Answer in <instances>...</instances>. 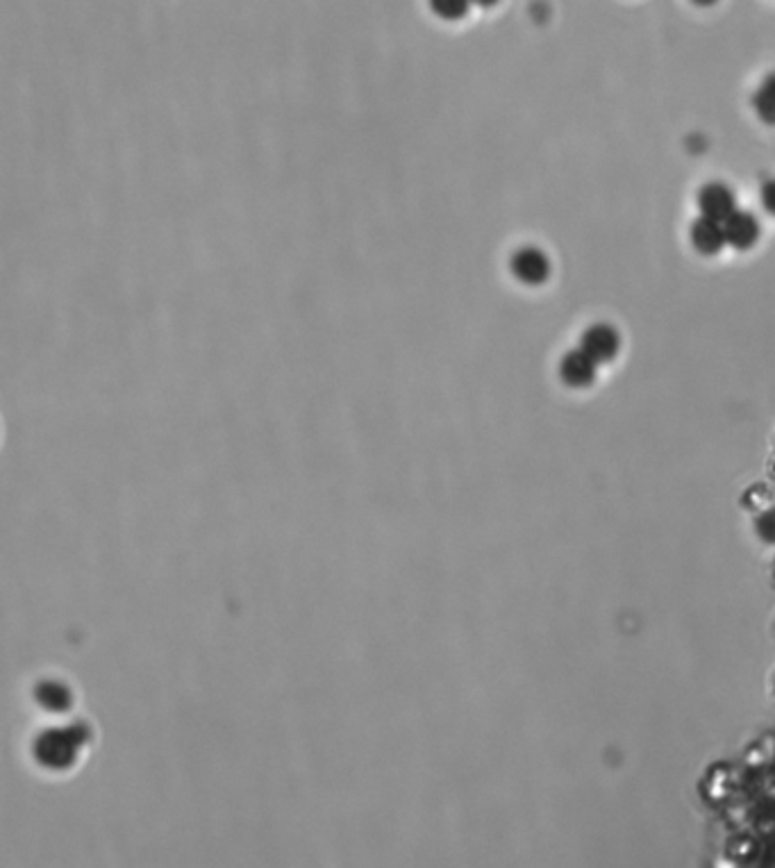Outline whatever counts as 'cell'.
Wrapping results in <instances>:
<instances>
[{"mask_svg":"<svg viewBox=\"0 0 775 868\" xmlns=\"http://www.w3.org/2000/svg\"><path fill=\"white\" fill-rule=\"evenodd\" d=\"M753 110L757 119L766 125H775V71L760 82L753 94Z\"/></svg>","mask_w":775,"mask_h":868,"instance_id":"7","label":"cell"},{"mask_svg":"<svg viewBox=\"0 0 775 868\" xmlns=\"http://www.w3.org/2000/svg\"><path fill=\"white\" fill-rule=\"evenodd\" d=\"M760 203L764 207L766 214L775 216V178L766 180L762 189H760Z\"/></svg>","mask_w":775,"mask_h":868,"instance_id":"8","label":"cell"},{"mask_svg":"<svg viewBox=\"0 0 775 868\" xmlns=\"http://www.w3.org/2000/svg\"><path fill=\"white\" fill-rule=\"evenodd\" d=\"M689 244L698 255H703V257L719 255L723 246H728V241H725L723 223H716L712 219H705V216H698V219L691 223V228H689Z\"/></svg>","mask_w":775,"mask_h":868,"instance_id":"6","label":"cell"},{"mask_svg":"<svg viewBox=\"0 0 775 868\" xmlns=\"http://www.w3.org/2000/svg\"><path fill=\"white\" fill-rule=\"evenodd\" d=\"M696 203H698L700 216H705V219H712L716 223H725L732 214L739 210L735 189H732L730 185H725V182H721V180H712V182H707V185L700 187L698 196H696Z\"/></svg>","mask_w":775,"mask_h":868,"instance_id":"3","label":"cell"},{"mask_svg":"<svg viewBox=\"0 0 775 868\" xmlns=\"http://www.w3.org/2000/svg\"><path fill=\"white\" fill-rule=\"evenodd\" d=\"M557 373H560V380L566 387L587 389L596 382L598 364L578 348V350H569V353L562 357Z\"/></svg>","mask_w":775,"mask_h":868,"instance_id":"4","label":"cell"},{"mask_svg":"<svg viewBox=\"0 0 775 868\" xmlns=\"http://www.w3.org/2000/svg\"><path fill=\"white\" fill-rule=\"evenodd\" d=\"M723 230H725V241H728V246H732L735 250H750L753 246H757V241H760L762 235V225L757 221V216L744 210H737L732 214L730 219L723 223Z\"/></svg>","mask_w":775,"mask_h":868,"instance_id":"5","label":"cell"},{"mask_svg":"<svg viewBox=\"0 0 775 868\" xmlns=\"http://www.w3.org/2000/svg\"><path fill=\"white\" fill-rule=\"evenodd\" d=\"M623 339L621 332L614 328L612 323H594L582 332L580 337V350L589 355L598 366L614 362L621 353Z\"/></svg>","mask_w":775,"mask_h":868,"instance_id":"2","label":"cell"},{"mask_svg":"<svg viewBox=\"0 0 775 868\" xmlns=\"http://www.w3.org/2000/svg\"><path fill=\"white\" fill-rule=\"evenodd\" d=\"M510 271L521 285L541 287L546 285L550 275H553V262H550V257L541 248L523 246L514 250V255L510 257Z\"/></svg>","mask_w":775,"mask_h":868,"instance_id":"1","label":"cell"}]
</instances>
